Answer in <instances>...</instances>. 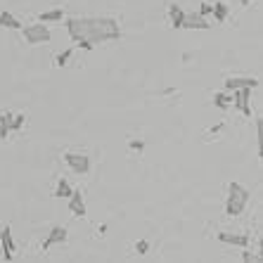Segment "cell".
<instances>
[{
    "mask_svg": "<svg viewBox=\"0 0 263 263\" xmlns=\"http://www.w3.org/2000/svg\"><path fill=\"white\" fill-rule=\"evenodd\" d=\"M67 31L71 40H88V43H107L121 38L119 22L112 17H71L67 19Z\"/></svg>",
    "mask_w": 263,
    "mask_h": 263,
    "instance_id": "cell-1",
    "label": "cell"
},
{
    "mask_svg": "<svg viewBox=\"0 0 263 263\" xmlns=\"http://www.w3.org/2000/svg\"><path fill=\"white\" fill-rule=\"evenodd\" d=\"M249 190L247 187H242L240 183H230V187H228V201H225V214L230 218L240 216L242 211L247 209L249 204Z\"/></svg>",
    "mask_w": 263,
    "mask_h": 263,
    "instance_id": "cell-2",
    "label": "cell"
},
{
    "mask_svg": "<svg viewBox=\"0 0 263 263\" xmlns=\"http://www.w3.org/2000/svg\"><path fill=\"white\" fill-rule=\"evenodd\" d=\"M22 33H24V40H26L29 45H40V43H50V40H52V33H50V29H47L43 22L24 26Z\"/></svg>",
    "mask_w": 263,
    "mask_h": 263,
    "instance_id": "cell-3",
    "label": "cell"
},
{
    "mask_svg": "<svg viewBox=\"0 0 263 263\" xmlns=\"http://www.w3.org/2000/svg\"><path fill=\"white\" fill-rule=\"evenodd\" d=\"M64 164H67L74 173H78V176H85V173L90 171V156H88V154L67 152V154H64Z\"/></svg>",
    "mask_w": 263,
    "mask_h": 263,
    "instance_id": "cell-4",
    "label": "cell"
},
{
    "mask_svg": "<svg viewBox=\"0 0 263 263\" xmlns=\"http://www.w3.org/2000/svg\"><path fill=\"white\" fill-rule=\"evenodd\" d=\"M232 93V100H235V107L240 109L244 116H251V88H237V90H230Z\"/></svg>",
    "mask_w": 263,
    "mask_h": 263,
    "instance_id": "cell-5",
    "label": "cell"
},
{
    "mask_svg": "<svg viewBox=\"0 0 263 263\" xmlns=\"http://www.w3.org/2000/svg\"><path fill=\"white\" fill-rule=\"evenodd\" d=\"M180 29H201V31H206V29H211V24L206 22V17H201L199 12H190V15L185 12Z\"/></svg>",
    "mask_w": 263,
    "mask_h": 263,
    "instance_id": "cell-6",
    "label": "cell"
},
{
    "mask_svg": "<svg viewBox=\"0 0 263 263\" xmlns=\"http://www.w3.org/2000/svg\"><path fill=\"white\" fill-rule=\"evenodd\" d=\"M0 244H3V254H5V261H12V256H15V240H12V228L5 225L3 230H0Z\"/></svg>",
    "mask_w": 263,
    "mask_h": 263,
    "instance_id": "cell-7",
    "label": "cell"
},
{
    "mask_svg": "<svg viewBox=\"0 0 263 263\" xmlns=\"http://www.w3.org/2000/svg\"><path fill=\"white\" fill-rule=\"evenodd\" d=\"M67 242V228H62V225H55L52 230L47 232L45 242H43V251H47L50 247H55V244H64Z\"/></svg>",
    "mask_w": 263,
    "mask_h": 263,
    "instance_id": "cell-8",
    "label": "cell"
},
{
    "mask_svg": "<svg viewBox=\"0 0 263 263\" xmlns=\"http://www.w3.org/2000/svg\"><path fill=\"white\" fill-rule=\"evenodd\" d=\"M237 88H258V81L251 76H235L225 81V90H237Z\"/></svg>",
    "mask_w": 263,
    "mask_h": 263,
    "instance_id": "cell-9",
    "label": "cell"
},
{
    "mask_svg": "<svg viewBox=\"0 0 263 263\" xmlns=\"http://www.w3.org/2000/svg\"><path fill=\"white\" fill-rule=\"evenodd\" d=\"M69 199V211L74 214V216L83 218L85 216V201H83V194L78 192V190H71V194L67 197Z\"/></svg>",
    "mask_w": 263,
    "mask_h": 263,
    "instance_id": "cell-10",
    "label": "cell"
},
{
    "mask_svg": "<svg viewBox=\"0 0 263 263\" xmlns=\"http://www.w3.org/2000/svg\"><path fill=\"white\" fill-rule=\"evenodd\" d=\"M218 242L232 244V247H249V235H235V232H218Z\"/></svg>",
    "mask_w": 263,
    "mask_h": 263,
    "instance_id": "cell-11",
    "label": "cell"
},
{
    "mask_svg": "<svg viewBox=\"0 0 263 263\" xmlns=\"http://www.w3.org/2000/svg\"><path fill=\"white\" fill-rule=\"evenodd\" d=\"M0 26L3 29H22V22L12 12H0Z\"/></svg>",
    "mask_w": 263,
    "mask_h": 263,
    "instance_id": "cell-12",
    "label": "cell"
},
{
    "mask_svg": "<svg viewBox=\"0 0 263 263\" xmlns=\"http://www.w3.org/2000/svg\"><path fill=\"white\" fill-rule=\"evenodd\" d=\"M169 15H171V24H173L176 29H180V26H183V17H185V12L180 10V5H171Z\"/></svg>",
    "mask_w": 263,
    "mask_h": 263,
    "instance_id": "cell-13",
    "label": "cell"
},
{
    "mask_svg": "<svg viewBox=\"0 0 263 263\" xmlns=\"http://www.w3.org/2000/svg\"><path fill=\"white\" fill-rule=\"evenodd\" d=\"M211 12H214V17H216L218 24H223L225 19H228V12H230V10H228L225 3H214V10H211Z\"/></svg>",
    "mask_w": 263,
    "mask_h": 263,
    "instance_id": "cell-14",
    "label": "cell"
},
{
    "mask_svg": "<svg viewBox=\"0 0 263 263\" xmlns=\"http://www.w3.org/2000/svg\"><path fill=\"white\" fill-rule=\"evenodd\" d=\"M10 126H12V114L5 112V114H0V138L5 140L10 133Z\"/></svg>",
    "mask_w": 263,
    "mask_h": 263,
    "instance_id": "cell-15",
    "label": "cell"
},
{
    "mask_svg": "<svg viewBox=\"0 0 263 263\" xmlns=\"http://www.w3.org/2000/svg\"><path fill=\"white\" fill-rule=\"evenodd\" d=\"M62 17H64L62 10H50V12H43V15L38 17V22H43V24H47V22H62Z\"/></svg>",
    "mask_w": 263,
    "mask_h": 263,
    "instance_id": "cell-16",
    "label": "cell"
},
{
    "mask_svg": "<svg viewBox=\"0 0 263 263\" xmlns=\"http://www.w3.org/2000/svg\"><path fill=\"white\" fill-rule=\"evenodd\" d=\"M71 194V185H69V180H60L57 183V190H55V197H60V199H67Z\"/></svg>",
    "mask_w": 263,
    "mask_h": 263,
    "instance_id": "cell-17",
    "label": "cell"
},
{
    "mask_svg": "<svg viewBox=\"0 0 263 263\" xmlns=\"http://www.w3.org/2000/svg\"><path fill=\"white\" fill-rule=\"evenodd\" d=\"M214 104H216L218 109H228L232 104V97L230 95H225V93H216L214 95Z\"/></svg>",
    "mask_w": 263,
    "mask_h": 263,
    "instance_id": "cell-18",
    "label": "cell"
},
{
    "mask_svg": "<svg viewBox=\"0 0 263 263\" xmlns=\"http://www.w3.org/2000/svg\"><path fill=\"white\" fill-rule=\"evenodd\" d=\"M71 52H74V50H64V52L57 55V57H55V67H67L71 60Z\"/></svg>",
    "mask_w": 263,
    "mask_h": 263,
    "instance_id": "cell-19",
    "label": "cell"
},
{
    "mask_svg": "<svg viewBox=\"0 0 263 263\" xmlns=\"http://www.w3.org/2000/svg\"><path fill=\"white\" fill-rule=\"evenodd\" d=\"M24 121H26V116L24 114H12V126H10V131H19L24 126Z\"/></svg>",
    "mask_w": 263,
    "mask_h": 263,
    "instance_id": "cell-20",
    "label": "cell"
},
{
    "mask_svg": "<svg viewBox=\"0 0 263 263\" xmlns=\"http://www.w3.org/2000/svg\"><path fill=\"white\" fill-rule=\"evenodd\" d=\"M135 251H138V254H147V251H149V242L147 240H140L138 244H135Z\"/></svg>",
    "mask_w": 263,
    "mask_h": 263,
    "instance_id": "cell-21",
    "label": "cell"
},
{
    "mask_svg": "<svg viewBox=\"0 0 263 263\" xmlns=\"http://www.w3.org/2000/svg\"><path fill=\"white\" fill-rule=\"evenodd\" d=\"M128 147H131L133 152H142V149H145V142H142V140H131Z\"/></svg>",
    "mask_w": 263,
    "mask_h": 263,
    "instance_id": "cell-22",
    "label": "cell"
},
{
    "mask_svg": "<svg viewBox=\"0 0 263 263\" xmlns=\"http://www.w3.org/2000/svg\"><path fill=\"white\" fill-rule=\"evenodd\" d=\"M211 10H214V5H211V3H201L199 15H201V17H206V15H211Z\"/></svg>",
    "mask_w": 263,
    "mask_h": 263,
    "instance_id": "cell-23",
    "label": "cell"
},
{
    "mask_svg": "<svg viewBox=\"0 0 263 263\" xmlns=\"http://www.w3.org/2000/svg\"><path fill=\"white\" fill-rule=\"evenodd\" d=\"M78 45L83 47V50H88V52L93 50V43H88V40H78Z\"/></svg>",
    "mask_w": 263,
    "mask_h": 263,
    "instance_id": "cell-24",
    "label": "cell"
},
{
    "mask_svg": "<svg viewBox=\"0 0 263 263\" xmlns=\"http://www.w3.org/2000/svg\"><path fill=\"white\" fill-rule=\"evenodd\" d=\"M221 128H223V124H218V126H214V128H211V131H209V135H214V133H218V131H221Z\"/></svg>",
    "mask_w": 263,
    "mask_h": 263,
    "instance_id": "cell-25",
    "label": "cell"
},
{
    "mask_svg": "<svg viewBox=\"0 0 263 263\" xmlns=\"http://www.w3.org/2000/svg\"><path fill=\"white\" fill-rule=\"evenodd\" d=\"M242 258H244V261H256V256H251V254H249V251H247V254H244V256H242Z\"/></svg>",
    "mask_w": 263,
    "mask_h": 263,
    "instance_id": "cell-26",
    "label": "cell"
}]
</instances>
